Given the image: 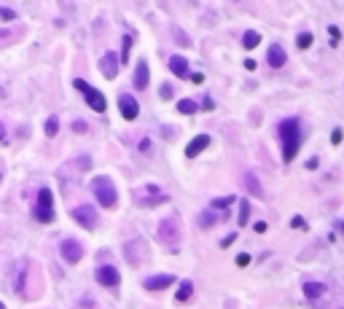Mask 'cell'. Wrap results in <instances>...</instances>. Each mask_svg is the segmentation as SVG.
<instances>
[{
    "label": "cell",
    "mask_w": 344,
    "mask_h": 309,
    "mask_svg": "<svg viewBox=\"0 0 344 309\" xmlns=\"http://www.w3.org/2000/svg\"><path fill=\"white\" fill-rule=\"evenodd\" d=\"M277 135H280V140H282V161L290 164L296 159V154H299V148H301V121L299 118H285V121H280Z\"/></svg>",
    "instance_id": "cell-1"
},
{
    "label": "cell",
    "mask_w": 344,
    "mask_h": 309,
    "mask_svg": "<svg viewBox=\"0 0 344 309\" xmlns=\"http://www.w3.org/2000/svg\"><path fill=\"white\" fill-rule=\"evenodd\" d=\"M91 191H94L97 196V202H100L102 207H116V202H118V194H116V186H113V180L110 177H105V175H97L94 180H91Z\"/></svg>",
    "instance_id": "cell-2"
},
{
    "label": "cell",
    "mask_w": 344,
    "mask_h": 309,
    "mask_svg": "<svg viewBox=\"0 0 344 309\" xmlns=\"http://www.w3.org/2000/svg\"><path fill=\"white\" fill-rule=\"evenodd\" d=\"M35 221H41V223L54 221V194H51V188H41V191H38Z\"/></svg>",
    "instance_id": "cell-3"
},
{
    "label": "cell",
    "mask_w": 344,
    "mask_h": 309,
    "mask_svg": "<svg viewBox=\"0 0 344 309\" xmlns=\"http://www.w3.org/2000/svg\"><path fill=\"white\" fill-rule=\"evenodd\" d=\"M73 86H76L81 94L86 97V102H89V108L91 110H97V113H105V108H108V102H105V97H102V91H97L94 86H89L86 81H81V78H76L73 81Z\"/></svg>",
    "instance_id": "cell-4"
},
{
    "label": "cell",
    "mask_w": 344,
    "mask_h": 309,
    "mask_svg": "<svg viewBox=\"0 0 344 309\" xmlns=\"http://www.w3.org/2000/svg\"><path fill=\"white\" fill-rule=\"evenodd\" d=\"M124 255H127V261L132 266H140L145 258H148V245H145L143 239H132L124 245Z\"/></svg>",
    "instance_id": "cell-5"
},
{
    "label": "cell",
    "mask_w": 344,
    "mask_h": 309,
    "mask_svg": "<svg viewBox=\"0 0 344 309\" xmlns=\"http://www.w3.org/2000/svg\"><path fill=\"white\" fill-rule=\"evenodd\" d=\"M159 239L164 242V245H175V242H180V223L175 218H164L162 226H159Z\"/></svg>",
    "instance_id": "cell-6"
},
{
    "label": "cell",
    "mask_w": 344,
    "mask_h": 309,
    "mask_svg": "<svg viewBox=\"0 0 344 309\" xmlns=\"http://www.w3.org/2000/svg\"><path fill=\"white\" fill-rule=\"evenodd\" d=\"M73 218H76L78 226H84L86 232H91V229L97 226V210L91 205H81V207L73 210Z\"/></svg>",
    "instance_id": "cell-7"
},
{
    "label": "cell",
    "mask_w": 344,
    "mask_h": 309,
    "mask_svg": "<svg viewBox=\"0 0 344 309\" xmlns=\"http://www.w3.org/2000/svg\"><path fill=\"white\" fill-rule=\"evenodd\" d=\"M94 277H97V282H100V285H105V288H118V282H121V274H118V269L110 266V264H102V266L94 272Z\"/></svg>",
    "instance_id": "cell-8"
},
{
    "label": "cell",
    "mask_w": 344,
    "mask_h": 309,
    "mask_svg": "<svg viewBox=\"0 0 344 309\" xmlns=\"http://www.w3.org/2000/svg\"><path fill=\"white\" fill-rule=\"evenodd\" d=\"M59 250H62V258L68 261V264H78V261L84 258V247L78 245L76 239H65L62 245H59Z\"/></svg>",
    "instance_id": "cell-9"
},
{
    "label": "cell",
    "mask_w": 344,
    "mask_h": 309,
    "mask_svg": "<svg viewBox=\"0 0 344 309\" xmlns=\"http://www.w3.org/2000/svg\"><path fill=\"white\" fill-rule=\"evenodd\" d=\"M118 110H121V116L127 121H135L137 113H140V105H137V100L132 94H121L118 97Z\"/></svg>",
    "instance_id": "cell-10"
},
{
    "label": "cell",
    "mask_w": 344,
    "mask_h": 309,
    "mask_svg": "<svg viewBox=\"0 0 344 309\" xmlns=\"http://www.w3.org/2000/svg\"><path fill=\"white\" fill-rule=\"evenodd\" d=\"M100 70L105 78H116L118 76V57L113 54V51H108L102 59H100Z\"/></svg>",
    "instance_id": "cell-11"
},
{
    "label": "cell",
    "mask_w": 344,
    "mask_h": 309,
    "mask_svg": "<svg viewBox=\"0 0 344 309\" xmlns=\"http://www.w3.org/2000/svg\"><path fill=\"white\" fill-rule=\"evenodd\" d=\"M172 282H175L172 274H156V277H148L143 285H145V291H164V288H170Z\"/></svg>",
    "instance_id": "cell-12"
},
{
    "label": "cell",
    "mask_w": 344,
    "mask_h": 309,
    "mask_svg": "<svg viewBox=\"0 0 344 309\" xmlns=\"http://www.w3.org/2000/svg\"><path fill=\"white\" fill-rule=\"evenodd\" d=\"M207 146H210V135H196L194 140L186 146V156H188V159H194V156H199Z\"/></svg>",
    "instance_id": "cell-13"
},
{
    "label": "cell",
    "mask_w": 344,
    "mask_h": 309,
    "mask_svg": "<svg viewBox=\"0 0 344 309\" xmlns=\"http://www.w3.org/2000/svg\"><path fill=\"white\" fill-rule=\"evenodd\" d=\"M266 59H269V65H272V68H282V65H285V59H288V54H285V49H282L280 43H272V46H269Z\"/></svg>",
    "instance_id": "cell-14"
},
{
    "label": "cell",
    "mask_w": 344,
    "mask_h": 309,
    "mask_svg": "<svg viewBox=\"0 0 344 309\" xmlns=\"http://www.w3.org/2000/svg\"><path fill=\"white\" fill-rule=\"evenodd\" d=\"M170 70L177 78H188V62H186V57H180V54L170 57Z\"/></svg>",
    "instance_id": "cell-15"
},
{
    "label": "cell",
    "mask_w": 344,
    "mask_h": 309,
    "mask_svg": "<svg viewBox=\"0 0 344 309\" xmlns=\"http://www.w3.org/2000/svg\"><path fill=\"white\" fill-rule=\"evenodd\" d=\"M145 86H148V62L140 59L135 68V89H145Z\"/></svg>",
    "instance_id": "cell-16"
},
{
    "label": "cell",
    "mask_w": 344,
    "mask_h": 309,
    "mask_svg": "<svg viewBox=\"0 0 344 309\" xmlns=\"http://www.w3.org/2000/svg\"><path fill=\"white\" fill-rule=\"evenodd\" d=\"M323 293H326L323 282H304V296H307V299H320Z\"/></svg>",
    "instance_id": "cell-17"
},
{
    "label": "cell",
    "mask_w": 344,
    "mask_h": 309,
    "mask_svg": "<svg viewBox=\"0 0 344 309\" xmlns=\"http://www.w3.org/2000/svg\"><path fill=\"white\" fill-rule=\"evenodd\" d=\"M191 296H194V282H191V280H183L180 288H177V293H175V299H177V301H188Z\"/></svg>",
    "instance_id": "cell-18"
},
{
    "label": "cell",
    "mask_w": 344,
    "mask_h": 309,
    "mask_svg": "<svg viewBox=\"0 0 344 309\" xmlns=\"http://www.w3.org/2000/svg\"><path fill=\"white\" fill-rule=\"evenodd\" d=\"M242 180H245V186H248V191L253 194V196H263V188H261V183L256 180V175H253V172H248V175L242 177Z\"/></svg>",
    "instance_id": "cell-19"
},
{
    "label": "cell",
    "mask_w": 344,
    "mask_h": 309,
    "mask_svg": "<svg viewBox=\"0 0 344 309\" xmlns=\"http://www.w3.org/2000/svg\"><path fill=\"white\" fill-rule=\"evenodd\" d=\"M261 43V32H256V30H248L242 35V46L245 49H256V46Z\"/></svg>",
    "instance_id": "cell-20"
},
{
    "label": "cell",
    "mask_w": 344,
    "mask_h": 309,
    "mask_svg": "<svg viewBox=\"0 0 344 309\" xmlns=\"http://www.w3.org/2000/svg\"><path fill=\"white\" fill-rule=\"evenodd\" d=\"M218 221H221V215H218L215 210H210V213H202V215H199V226H202V229H210V226H213V223H218Z\"/></svg>",
    "instance_id": "cell-21"
},
{
    "label": "cell",
    "mask_w": 344,
    "mask_h": 309,
    "mask_svg": "<svg viewBox=\"0 0 344 309\" xmlns=\"http://www.w3.org/2000/svg\"><path fill=\"white\" fill-rule=\"evenodd\" d=\"M196 110H199V105H196L194 100H180V102H177V113H186V116H194Z\"/></svg>",
    "instance_id": "cell-22"
},
{
    "label": "cell",
    "mask_w": 344,
    "mask_h": 309,
    "mask_svg": "<svg viewBox=\"0 0 344 309\" xmlns=\"http://www.w3.org/2000/svg\"><path fill=\"white\" fill-rule=\"evenodd\" d=\"M248 221H250V202L248 199H240V221H237V223L245 226Z\"/></svg>",
    "instance_id": "cell-23"
},
{
    "label": "cell",
    "mask_w": 344,
    "mask_h": 309,
    "mask_svg": "<svg viewBox=\"0 0 344 309\" xmlns=\"http://www.w3.org/2000/svg\"><path fill=\"white\" fill-rule=\"evenodd\" d=\"M234 202H237V196H221V199H213V210H223V207L234 205Z\"/></svg>",
    "instance_id": "cell-24"
},
{
    "label": "cell",
    "mask_w": 344,
    "mask_h": 309,
    "mask_svg": "<svg viewBox=\"0 0 344 309\" xmlns=\"http://www.w3.org/2000/svg\"><path fill=\"white\" fill-rule=\"evenodd\" d=\"M312 32H301L299 38H296V46H299V49H309V46H312Z\"/></svg>",
    "instance_id": "cell-25"
},
{
    "label": "cell",
    "mask_w": 344,
    "mask_h": 309,
    "mask_svg": "<svg viewBox=\"0 0 344 309\" xmlns=\"http://www.w3.org/2000/svg\"><path fill=\"white\" fill-rule=\"evenodd\" d=\"M57 132H59V118H57V116H51L49 121H46V135H49V137H54Z\"/></svg>",
    "instance_id": "cell-26"
},
{
    "label": "cell",
    "mask_w": 344,
    "mask_h": 309,
    "mask_svg": "<svg viewBox=\"0 0 344 309\" xmlns=\"http://www.w3.org/2000/svg\"><path fill=\"white\" fill-rule=\"evenodd\" d=\"M124 49H121V62H127V59H129V51H132V38L129 35H124Z\"/></svg>",
    "instance_id": "cell-27"
},
{
    "label": "cell",
    "mask_w": 344,
    "mask_h": 309,
    "mask_svg": "<svg viewBox=\"0 0 344 309\" xmlns=\"http://www.w3.org/2000/svg\"><path fill=\"white\" fill-rule=\"evenodd\" d=\"M16 19V11L11 8H0V22H14Z\"/></svg>",
    "instance_id": "cell-28"
},
{
    "label": "cell",
    "mask_w": 344,
    "mask_h": 309,
    "mask_svg": "<svg viewBox=\"0 0 344 309\" xmlns=\"http://www.w3.org/2000/svg\"><path fill=\"white\" fill-rule=\"evenodd\" d=\"M290 226L293 229H307V221H304L301 215H293V218H290Z\"/></svg>",
    "instance_id": "cell-29"
},
{
    "label": "cell",
    "mask_w": 344,
    "mask_h": 309,
    "mask_svg": "<svg viewBox=\"0 0 344 309\" xmlns=\"http://www.w3.org/2000/svg\"><path fill=\"white\" fill-rule=\"evenodd\" d=\"M248 264H250V255H248V253H240V255H237V266H242V269H245Z\"/></svg>",
    "instance_id": "cell-30"
},
{
    "label": "cell",
    "mask_w": 344,
    "mask_h": 309,
    "mask_svg": "<svg viewBox=\"0 0 344 309\" xmlns=\"http://www.w3.org/2000/svg\"><path fill=\"white\" fill-rule=\"evenodd\" d=\"M331 143H334V146L342 143V129H334V132H331Z\"/></svg>",
    "instance_id": "cell-31"
},
{
    "label": "cell",
    "mask_w": 344,
    "mask_h": 309,
    "mask_svg": "<svg viewBox=\"0 0 344 309\" xmlns=\"http://www.w3.org/2000/svg\"><path fill=\"white\" fill-rule=\"evenodd\" d=\"M172 32H175V38H177V41H180L183 46H188V38H186V35H183V32H180V30H177V27H172Z\"/></svg>",
    "instance_id": "cell-32"
},
{
    "label": "cell",
    "mask_w": 344,
    "mask_h": 309,
    "mask_svg": "<svg viewBox=\"0 0 344 309\" xmlns=\"http://www.w3.org/2000/svg\"><path fill=\"white\" fill-rule=\"evenodd\" d=\"M170 97H172V86H170V83H164V86H162V100H170Z\"/></svg>",
    "instance_id": "cell-33"
},
{
    "label": "cell",
    "mask_w": 344,
    "mask_h": 309,
    "mask_svg": "<svg viewBox=\"0 0 344 309\" xmlns=\"http://www.w3.org/2000/svg\"><path fill=\"white\" fill-rule=\"evenodd\" d=\"M73 132H86V124L84 121H73Z\"/></svg>",
    "instance_id": "cell-34"
},
{
    "label": "cell",
    "mask_w": 344,
    "mask_h": 309,
    "mask_svg": "<svg viewBox=\"0 0 344 309\" xmlns=\"http://www.w3.org/2000/svg\"><path fill=\"white\" fill-rule=\"evenodd\" d=\"M231 242H237V234H229V236H226V239H223V242H221V247H229V245H231Z\"/></svg>",
    "instance_id": "cell-35"
},
{
    "label": "cell",
    "mask_w": 344,
    "mask_h": 309,
    "mask_svg": "<svg viewBox=\"0 0 344 309\" xmlns=\"http://www.w3.org/2000/svg\"><path fill=\"white\" fill-rule=\"evenodd\" d=\"M253 229H256V232H258V234H263V232H266V223H263V221H258V223H256V226H253Z\"/></svg>",
    "instance_id": "cell-36"
},
{
    "label": "cell",
    "mask_w": 344,
    "mask_h": 309,
    "mask_svg": "<svg viewBox=\"0 0 344 309\" xmlns=\"http://www.w3.org/2000/svg\"><path fill=\"white\" fill-rule=\"evenodd\" d=\"M331 30V38H334V43H336V38H339V27H328Z\"/></svg>",
    "instance_id": "cell-37"
},
{
    "label": "cell",
    "mask_w": 344,
    "mask_h": 309,
    "mask_svg": "<svg viewBox=\"0 0 344 309\" xmlns=\"http://www.w3.org/2000/svg\"><path fill=\"white\" fill-rule=\"evenodd\" d=\"M191 78H194V83H202V81H204V76H202V73H194Z\"/></svg>",
    "instance_id": "cell-38"
},
{
    "label": "cell",
    "mask_w": 344,
    "mask_h": 309,
    "mask_svg": "<svg viewBox=\"0 0 344 309\" xmlns=\"http://www.w3.org/2000/svg\"><path fill=\"white\" fill-rule=\"evenodd\" d=\"M3 135H5V129H3V124H0V140H3Z\"/></svg>",
    "instance_id": "cell-39"
},
{
    "label": "cell",
    "mask_w": 344,
    "mask_h": 309,
    "mask_svg": "<svg viewBox=\"0 0 344 309\" xmlns=\"http://www.w3.org/2000/svg\"><path fill=\"white\" fill-rule=\"evenodd\" d=\"M0 309H5V307H3V301H0Z\"/></svg>",
    "instance_id": "cell-40"
},
{
    "label": "cell",
    "mask_w": 344,
    "mask_h": 309,
    "mask_svg": "<svg viewBox=\"0 0 344 309\" xmlns=\"http://www.w3.org/2000/svg\"><path fill=\"white\" fill-rule=\"evenodd\" d=\"M0 177H3V172H0Z\"/></svg>",
    "instance_id": "cell-41"
}]
</instances>
